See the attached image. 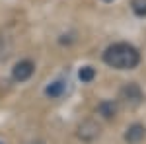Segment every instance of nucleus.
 Here are the masks:
<instances>
[{"label":"nucleus","instance_id":"f257e3e1","mask_svg":"<svg viewBox=\"0 0 146 144\" xmlns=\"http://www.w3.org/2000/svg\"><path fill=\"white\" fill-rule=\"evenodd\" d=\"M103 62L117 68V70H133L140 62V53H138L136 47L129 43H115L105 49Z\"/></svg>","mask_w":146,"mask_h":144},{"label":"nucleus","instance_id":"f03ea898","mask_svg":"<svg viewBox=\"0 0 146 144\" xmlns=\"http://www.w3.org/2000/svg\"><path fill=\"white\" fill-rule=\"evenodd\" d=\"M100 134H101V127H100V123H96L94 119L82 121L78 125V129H76V136L82 142H94V140L100 138Z\"/></svg>","mask_w":146,"mask_h":144},{"label":"nucleus","instance_id":"7ed1b4c3","mask_svg":"<svg viewBox=\"0 0 146 144\" xmlns=\"http://www.w3.org/2000/svg\"><path fill=\"white\" fill-rule=\"evenodd\" d=\"M121 100L127 103V105H138L140 101H142V90H140V86L138 84H135V82H129V84H125L123 88H121Z\"/></svg>","mask_w":146,"mask_h":144},{"label":"nucleus","instance_id":"20e7f679","mask_svg":"<svg viewBox=\"0 0 146 144\" xmlns=\"http://www.w3.org/2000/svg\"><path fill=\"white\" fill-rule=\"evenodd\" d=\"M33 72H35V64L31 60H20L12 68V78L16 82H25V80H29L33 76Z\"/></svg>","mask_w":146,"mask_h":144},{"label":"nucleus","instance_id":"39448f33","mask_svg":"<svg viewBox=\"0 0 146 144\" xmlns=\"http://www.w3.org/2000/svg\"><path fill=\"white\" fill-rule=\"evenodd\" d=\"M146 136V129L144 125H140V123H135V125H131L129 129H127V133H125V140L129 144H140L144 140Z\"/></svg>","mask_w":146,"mask_h":144},{"label":"nucleus","instance_id":"423d86ee","mask_svg":"<svg viewBox=\"0 0 146 144\" xmlns=\"http://www.w3.org/2000/svg\"><path fill=\"white\" fill-rule=\"evenodd\" d=\"M98 113H100L101 117H105V119H113L117 115V103L111 100H103L98 105Z\"/></svg>","mask_w":146,"mask_h":144},{"label":"nucleus","instance_id":"0eeeda50","mask_svg":"<svg viewBox=\"0 0 146 144\" xmlns=\"http://www.w3.org/2000/svg\"><path fill=\"white\" fill-rule=\"evenodd\" d=\"M45 94L49 98H60V96L64 94V82H62V80H56L53 84H49L45 88Z\"/></svg>","mask_w":146,"mask_h":144},{"label":"nucleus","instance_id":"6e6552de","mask_svg":"<svg viewBox=\"0 0 146 144\" xmlns=\"http://www.w3.org/2000/svg\"><path fill=\"white\" fill-rule=\"evenodd\" d=\"M131 8L138 18L146 16V0H131Z\"/></svg>","mask_w":146,"mask_h":144},{"label":"nucleus","instance_id":"1a4fd4ad","mask_svg":"<svg viewBox=\"0 0 146 144\" xmlns=\"http://www.w3.org/2000/svg\"><path fill=\"white\" fill-rule=\"evenodd\" d=\"M78 78L82 80V82H92V80L96 78V70H94L92 66H84V68H80Z\"/></svg>","mask_w":146,"mask_h":144},{"label":"nucleus","instance_id":"9d476101","mask_svg":"<svg viewBox=\"0 0 146 144\" xmlns=\"http://www.w3.org/2000/svg\"><path fill=\"white\" fill-rule=\"evenodd\" d=\"M31 144H43V142H31Z\"/></svg>","mask_w":146,"mask_h":144},{"label":"nucleus","instance_id":"9b49d317","mask_svg":"<svg viewBox=\"0 0 146 144\" xmlns=\"http://www.w3.org/2000/svg\"><path fill=\"white\" fill-rule=\"evenodd\" d=\"M105 2H111V0H105Z\"/></svg>","mask_w":146,"mask_h":144}]
</instances>
